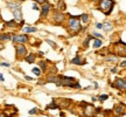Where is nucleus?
Here are the masks:
<instances>
[{
	"label": "nucleus",
	"mask_w": 126,
	"mask_h": 117,
	"mask_svg": "<svg viewBox=\"0 0 126 117\" xmlns=\"http://www.w3.org/2000/svg\"><path fill=\"white\" fill-rule=\"evenodd\" d=\"M65 21H67L68 32L71 35H77L82 31V23L79 21V18H77V17H70Z\"/></svg>",
	"instance_id": "f257e3e1"
},
{
	"label": "nucleus",
	"mask_w": 126,
	"mask_h": 117,
	"mask_svg": "<svg viewBox=\"0 0 126 117\" xmlns=\"http://www.w3.org/2000/svg\"><path fill=\"white\" fill-rule=\"evenodd\" d=\"M97 2H98L97 9L100 11V12H103L106 17L110 15V13H111V11H112V8H113V6H114V1H113V0H98Z\"/></svg>",
	"instance_id": "f03ea898"
},
{
	"label": "nucleus",
	"mask_w": 126,
	"mask_h": 117,
	"mask_svg": "<svg viewBox=\"0 0 126 117\" xmlns=\"http://www.w3.org/2000/svg\"><path fill=\"white\" fill-rule=\"evenodd\" d=\"M15 53H16L18 58H23L28 54V49L23 43H15Z\"/></svg>",
	"instance_id": "7ed1b4c3"
},
{
	"label": "nucleus",
	"mask_w": 126,
	"mask_h": 117,
	"mask_svg": "<svg viewBox=\"0 0 126 117\" xmlns=\"http://www.w3.org/2000/svg\"><path fill=\"white\" fill-rule=\"evenodd\" d=\"M51 21H53L55 25H62V23L65 21V14L63 13V12H60V11L54 12Z\"/></svg>",
	"instance_id": "20e7f679"
},
{
	"label": "nucleus",
	"mask_w": 126,
	"mask_h": 117,
	"mask_svg": "<svg viewBox=\"0 0 126 117\" xmlns=\"http://www.w3.org/2000/svg\"><path fill=\"white\" fill-rule=\"evenodd\" d=\"M60 80H61V84L62 87H68V88H72L74 83L76 81L75 77H71V76H60Z\"/></svg>",
	"instance_id": "39448f33"
},
{
	"label": "nucleus",
	"mask_w": 126,
	"mask_h": 117,
	"mask_svg": "<svg viewBox=\"0 0 126 117\" xmlns=\"http://www.w3.org/2000/svg\"><path fill=\"white\" fill-rule=\"evenodd\" d=\"M28 35L27 34H14L12 36V41H13L14 43H27L28 42Z\"/></svg>",
	"instance_id": "423d86ee"
},
{
	"label": "nucleus",
	"mask_w": 126,
	"mask_h": 117,
	"mask_svg": "<svg viewBox=\"0 0 126 117\" xmlns=\"http://www.w3.org/2000/svg\"><path fill=\"white\" fill-rule=\"evenodd\" d=\"M111 86L113 87V88H117V89L119 90H124L126 89V80L125 77H118V78H116V81L113 82Z\"/></svg>",
	"instance_id": "0eeeda50"
},
{
	"label": "nucleus",
	"mask_w": 126,
	"mask_h": 117,
	"mask_svg": "<svg viewBox=\"0 0 126 117\" xmlns=\"http://www.w3.org/2000/svg\"><path fill=\"white\" fill-rule=\"evenodd\" d=\"M50 9H51V5L49 2H46L42 5L41 7V18H47L50 14Z\"/></svg>",
	"instance_id": "6e6552de"
},
{
	"label": "nucleus",
	"mask_w": 126,
	"mask_h": 117,
	"mask_svg": "<svg viewBox=\"0 0 126 117\" xmlns=\"http://www.w3.org/2000/svg\"><path fill=\"white\" fill-rule=\"evenodd\" d=\"M12 13H13V15H14V20H15L18 23L22 20V12H21V7H18V8L12 9Z\"/></svg>",
	"instance_id": "1a4fd4ad"
},
{
	"label": "nucleus",
	"mask_w": 126,
	"mask_h": 117,
	"mask_svg": "<svg viewBox=\"0 0 126 117\" xmlns=\"http://www.w3.org/2000/svg\"><path fill=\"white\" fill-rule=\"evenodd\" d=\"M114 114L117 115V117H120L125 114V105H124V103L117 104V105L114 107Z\"/></svg>",
	"instance_id": "9d476101"
},
{
	"label": "nucleus",
	"mask_w": 126,
	"mask_h": 117,
	"mask_svg": "<svg viewBox=\"0 0 126 117\" xmlns=\"http://www.w3.org/2000/svg\"><path fill=\"white\" fill-rule=\"evenodd\" d=\"M70 63H72V64H76V66H83V64H85V60L82 58V56H75L74 58H71L70 60Z\"/></svg>",
	"instance_id": "9b49d317"
},
{
	"label": "nucleus",
	"mask_w": 126,
	"mask_h": 117,
	"mask_svg": "<svg viewBox=\"0 0 126 117\" xmlns=\"http://www.w3.org/2000/svg\"><path fill=\"white\" fill-rule=\"evenodd\" d=\"M83 113L85 116H92V115H96L94 113V104H88L85 108H83Z\"/></svg>",
	"instance_id": "f8f14e48"
},
{
	"label": "nucleus",
	"mask_w": 126,
	"mask_h": 117,
	"mask_svg": "<svg viewBox=\"0 0 126 117\" xmlns=\"http://www.w3.org/2000/svg\"><path fill=\"white\" fill-rule=\"evenodd\" d=\"M79 21H81V23H83L84 26H88L89 25V22H90V15L86 13H83L81 14V17H79Z\"/></svg>",
	"instance_id": "ddd939ff"
},
{
	"label": "nucleus",
	"mask_w": 126,
	"mask_h": 117,
	"mask_svg": "<svg viewBox=\"0 0 126 117\" xmlns=\"http://www.w3.org/2000/svg\"><path fill=\"white\" fill-rule=\"evenodd\" d=\"M23 58H25V61L27 63H34L36 61V55L34 54V53H29V54H27Z\"/></svg>",
	"instance_id": "4468645a"
},
{
	"label": "nucleus",
	"mask_w": 126,
	"mask_h": 117,
	"mask_svg": "<svg viewBox=\"0 0 126 117\" xmlns=\"http://www.w3.org/2000/svg\"><path fill=\"white\" fill-rule=\"evenodd\" d=\"M21 31H22L25 34H29V33H34V32H36L37 31V28L33 27V26H28L27 25V26H23Z\"/></svg>",
	"instance_id": "2eb2a0df"
},
{
	"label": "nucleus",
	"mask_w": 126,
	"mask_h": 117,
	"mask_svg": "<svg viewBox=\"0 0 126 117\" xmlns=\"http://www.w3.org/2000/svg\"><path fill=\"white\" fill-rule=\"evenodd\" d=\"M9 9H14V8H18V7H21V2L20 1H8V4H7Z\"/></svg>",
	"instance_id": "dca6fc26"
},
{
	"label": "nucleus",
	"mask_w": 126,
	"mask_h": 117,
	"mask_svg": "<svg viewBox=\"0 0 126 117\" xmlns=\"http://www.w3.org/2000/svg\"><path fill=\"white\" fill-rule=\"evenodd\" d=\"M57 81H59V76L55 75V74H51V75H49V76L46 78L47 83H56Z\"/></svg>",
	"instance_id": "f3484780"
},
{
	"label": "nucleus",
	"mask_w": 126,
	"mask_h": 117,
	"mask_svg": "<svg viewBox=\"0 0 126 117\" xmlns=\"http://www.w3.org/2000/svg\"><path fill=\"white\" fill-rule=\"evenodd\" d=\"M105 32H111L112 31V28H113V23L111 22V21H105V22L103 23V27H102Z\"/></svg>",
	"instance_id": "a211bd4d"
},
{
	"label": "nucleus",
	"mask_w": 126,
	"mask_h": 117,
	"mask_svg": "<svg viewBox=\"0 0 126 117\" xmlns=\"http://www.w3.org/2000/svg\"><path fill=\"white\" fill-rule=\"evenodd\" d=\"M39 68L41 69V72H48V63H47V61H45V60H42V61H40L39 62Z\"/></svg>",
	"instance_id": "6ab92c4d"
},
{
	"label": "nucleus",
	"mask_w": 126,
	"mask_h": 117,
	"mask_svg": "<svg viewBox=\"0 0 126 117\" xmlns=\"http://www.w3.org/2000/svg\"><path fill=\"white\" fill-rule=\"evenodd\" d=\"M65 8H67V5L64 4L63 0H60L59 2H57V11H60V12H64Z\"/></svg>",
	"instance_id": "aec40b11"
},
{
	"label": "nucleus",
	"mask_w": 126,
	"mask_h": 117,
	"mask_svg": "<svg viewBox=\"0 0 126 117\" xmlns=\"http://www.w3.org/2000/svg\"><path fill=\"white\" fill-rule=\"evenodd\" d=\"M92 40H94V43H92V47H94V48H99V47H102L103 40H100V39H92Z\"/></svg>",
	"instance_id": "412c9836"
},
{
	"label": "nucleus",
	"mask_w": 126,
	"mask_h": 117,
	"mask_svg": "<svg viewBox=\"0 0 126 117\" xmlns=\"http://www.w3.org/2000/svg\"><path fill=\"white\" fill-rule=\"evenodd\" d=\"M18 25L19 23L16 22L15 20H9V21H6V26H8V27H11V28L18 27Z\"/></svg>",
	"instance_id": "4be33fe9"
},
{
	"label": "nucleus",
	"mask_w": 126,
	"mask_h": 117,
	"mask_svg": "<svg viewBox=\"0 0 126 117\" xmlns=\"http://www.w3.org/2000/svg\"><path fill=\"white\" fill-rule=\"evenodd\" d=\"M12 40V35L8 34V33H5V34H1V41H9Z\"/></svg>",
	"instance_id": "5701e85b"
},
{
	"label": "nucleus",
	"mask_w": 126,
	"mask_h": 117,
	"mask_svg": "<svg viewBox=\"0 0 126 117\" xmlns=\"http://www.w3.org/2000/svg\"><path fill=\"white\" fill-rule=\"evenodd\" d=\"M91 36H94L96 39H100V40H103V34L102 33H99V32H96V31H94L92 33H91Z\"/></svg>",
	"instance_id": "b1692460"
},
{
	"label": "nucleus",
	"mask_w": 126,
	"mask_h": 117,
	"mask_svg": "<svg viewBox=\"0 0 126 117\" xmlns=\"http://www.w3.org/2000/svg\"><path fill=\"white\" fill-rule=\"evenodd\" d=\"M32 72L34 73V74H35V75H36L37 77H40V76H41V74H42V72H41V69H40L39 67H34L33 69H32Z\"/></svg>",
	"instance_id": "393cba45"
},
{
	"label": "nucleus",
	"mask_w": 126,
	"mask_h": 117,
	"mask_svg": "<svg viewBox=\"0 0 126 117\" xmlns=\"http://www.w3.org/2000/svg\"><path fill=\"white\" fill-rule=\"evenodd\" d=\"M108 98H109V95L108 94H102V95H99L98 97H97V99H98V101H100V102H104V101H106Z\"/></svg>",
	"instance_id": "a878e982"
},
{
	"label": "nucleus",
	"mask_w": 126,
	"mask_h": 117,
	"mask_svg": "<svg viewBox=\"0 0 126 117\" xmlns=\"http://www.w3.org/2000/svg\"><path fill=\"white\" fill-rule=\"evenodd\" d=\"M91 39H92V36L89 35L85 40H84V42H83V47H84V48H88V47H89V42L91 41Z\"/></svg>",
	"instance_id": "bb28decb"
},
{
	"label": "nucleus",
	"mask_w": 126,
	"mask_h": 117,
	"mask_svg": "<svg viewBox=\"0 0 126 117\" xmlns=\"http://www.w3.org/2000/svg\"><path fill=\"white\" fill-rule=\"evenodd\" d=\"M47 109H60V107L59 105H57V103H56V102H51V103L49 104V105H48V107H47Z\"/></svg>",
	"instance_id": "cd10ccee"
},
{
	"label": "nucleus",
	"mask_w": 126,
	"mask_h": 117,
	"mask_svg": "<svg viewBox=\"0 0 126 117\" xmlns=\"http://www.w3.org/2000/svg\"><path fill=\"white\" fill-rule=\"evenodd\" d=\"M117 58H118V56L113 55V56H110V58H105V61H106V62H116V61H117Z\"/></svg>",
	"instance_id": "c85d7f7f"
},
{
	"label": "nucleus",
	"mask_w": 126,
	"mask_h": 117,
	"mask_svg": "<svg viewBox=\"0 0 126 117\" xmlns=\"http://www.w3.org/2000/svg\"><path fill=\"white\" fill-rule=\"evenodd\" d=\"M46 42H47V43H49L53 48H56V43H55V42H53L51 40H49V39H46Z\"/></svg>",
	"instance_id": "c756f323"
},
{
	"label": "nucleus",
	"mask_w": 126,
	"mask_h": 117,
	"mask_svg": "<svg viewBox=\"0 0 126 117\" xmlns=\"http://www.w3.org/2000/svg\"><path fill=\"white\" fill-rule=\"evenodd\" d=\"M37 113H39V109L36 108V107L33 108L32 110H29V115H35V114H37Z\"/></svg>",
	"instance_id": "7c9ffc66"
},
{
	"label": "nucleus",
	"mask_w": 126,
	"mask_h": 117,
	"mask_svg": "<svg viewBox=\"0 0 126 117\" xmlns=\"http://www.w3.org/2000/svg\"><path fill=\"white\" fill-rule=\"evenodd\" d=\"M119 67L122 68V69H125L126 68V60H123L122 62H120V64H119Z\"/></svg>",
	"instance_id": "2f4dec72"
},
{
	"label": "nucleus",
	"mask_w": 126,
	"mask_h": 117,
	"mask_svg": "<svg viewBox=\"0 0 126 117\" xmlns=\"http://www.w3.org/2000/svg\"><path fill=\"white\" fill-rule=\"evenodd\" d=\"M72 88H74V89H81L82 87H81V84H79L78 82H75V83H74V86H72Z\"/></svg>",
	"instance_id": "473e14b6"
},
{
	"label": "nucleus",
	"mask_w": 126,
	"mask_h": 117,
	"mask_svg": "<svg viewBox=\"0 0 126 117\" xmlns=\"http://www.w3.org/2000/svg\"><path fill=\"white\" fill-rule=\"evenodd\" d=\"M34 2H36V4H40V5H43L47 2V0H33Z\"/></svg>",
	"instance_id": "72a5a7b5"
},
{
	"label": "nucleus",
	"mask_w": 126,
	"mask_h": 117,
	"mask_svg": "<svg viewBox=\"0 0 126 117\" xmlns=\"http://www.w3.org/2000/svg\"><path fill=\"white\" fill-rule=\"evenodd\" d=\"M0 66H2V67H11V63H8V62H1L0 63Z\"/></svg>",
	"instance_id": "f704fd0d"
},
{
	"label": "nucleus",
	"mask_w": 126,
	"mask_h": 117,
	"mask_svg": "<svg viewBox=\"0 0 126 117\" xmlns=\"http://www.w3.org/2000/svg\"><path fill=\"white\" fill-rule=\"evenodd\" d=\"M110 72L112 73V74H116V73L118 72V68H117V67H113V68H111V69H110Z\"/></svg>",
	"instance_id": "c9c22d12"
},
{
	"label": "nucleus",
	"mask_w": 126,
	"mask_h": 117,
	"mask_svg": "<svg viewBox=\"0 0 126 117\" xmlns=\"http://www.w3.org/2000/svg\"><path fill=\"white\" fill-rule=\"evenodd\" d=\"M102 27H103V23H100V22L96 23V28H98V29H102Z\"/></svg>",
	"instance_id": "e433bc0d"
},
{
	"label": "nucleus",
	"mask_w": 126,
	"mask_h": 117,
	"mask_svg": "<svg viewBox=\"0 0 126 117\" xmlns=\"http://www.w3.org/2000/svg\"><path fill=\"white\" fill-rule=\"evenodd\" d=\"M32 8H33V9H36V11H39V6H37V4H33Z\"/></svg>",
	"instance_id": "4c0bfd02"
},
{
	"label": "nucleus",
	"mask_w": 126,
	"mask_h": 117,
	"mask_svg": "<svg viewBox=\"0 0 126 117\" xmlns=\"http://www.w3.org/2000/svg\"><path fill=\"white\" fill-rule=\"evenodd\" d=\"M25 78L27 80V81H34L35 78H33V77H31V76H25Z\"/></svg>",
	"instance_id": "58836bf2"
},
{
	"label": "nucleus",
	"mask_w": 126,
	"mask_h": 117,
	"mask_svg": "<svg viewBox=\"0 0 126 117\" xmlns=\"http://www.w3.org/2000/svg\"><path fill=\"white\" fill-rule=\"evenodd\" d=\"M0 81L1 82L5 81V77H4V75H2V73H0Z\"/></svg>",
	"instance_id": "ea45409f"
},
{
	"label": "nucleus",
	"mask_w": 126,
	"mask_h": 117,
	"mask_svg": "<svg viewBox=\"0 0 126 117\" xmlns=\"http://www.w3.org/2000/svg\"><path fill=\"white\" fill-rule=\"evenodd\" d=\"M94 89H98V83L97 82H94Z\"/></svg>",
	"instance_id": "a19ab883"
},
{
	"label": "nucleus",
	"mask_w": 126,
	"mask_h": 117,
	"mask_svg": "<svg viewBox=\"0 0 126 117\" xmlns=\"http://www.w3.org/2000/svg\"><path fill=\"white\" fill-rule=\"evenodd\" d=\"M91 101H92V102H96V101H98V99H97V97H94V96H91Z\"/></svg>",
	"instance_id": "79ce46f5"
},
{
	"label": "nucleus",
	"mask_w": 126,
	"mask_h": 117,
	"mask_svg": "<svg viewBox=\"0 0 126 117\" xmlns=\"http://www.w3.org/2000/svg\"><path fill=\"white\" fill-rule=\"evenodd\" d=\"M0 117H6L5 115H2V114H0Z\"/></svg>",
	"instance_id": "37998d69"
},
{
	"label": "nucleus",
	"mask_w": 126,
	"mask_h": 117,
	"mask_svg": "<svg viewBox=\"0 0 126 117\" xmlns=\"http://www.w3.org/2000/svg\"><path fill=\"white\" fill-rule=\"evenodd\" d=\"M92 1H94V2H97V1H98V0H92Z\"/></svg>",
	"instance_id": "c03bdc74"
},
{
	"label": "nucleus",
	"mask_w": 126,
	"mask_h": 117,
	"mask_svg": "<svg viewBox=\"0 0 126 117\" xmlns=\"http://www.w3.org/2000/svg\"><path fill=\"white\" fill-rule=\"evenodd\" d=\"M18 1H20V2H21V1H25V0H18Z\"/></svg>",
	"instance_id": "a18cd8bd"
},
{
	"label": "nucleus",
	"mask_w": 126,
	"mask_h": 117,
	"mask_svg": "<svg viewBox=\"0 0 126 117\" xmlns=\"http://www.w3.org/2000/svg\"><path fill=\"white\" fill-rule=\"evenodd\" d=\"M0 41H1V33H0Z\"/></svg>",
	"instance_id": "49530a36"
},
{
	"label": "nucleus",
	"mask_w": 126,
	"mask_h": 117,
	"mask_svg": "<svg viewBox=\"0 0 126 117\" xmlns=\"http://www.w3.org/2000/svg\"><path fill=\"white\" fill-rule=\"evenodd\" d=\"M6 1H11V0H6Z\"/></svg>",
	"instance_id": "de8ad7c7"
}]
</instances>
